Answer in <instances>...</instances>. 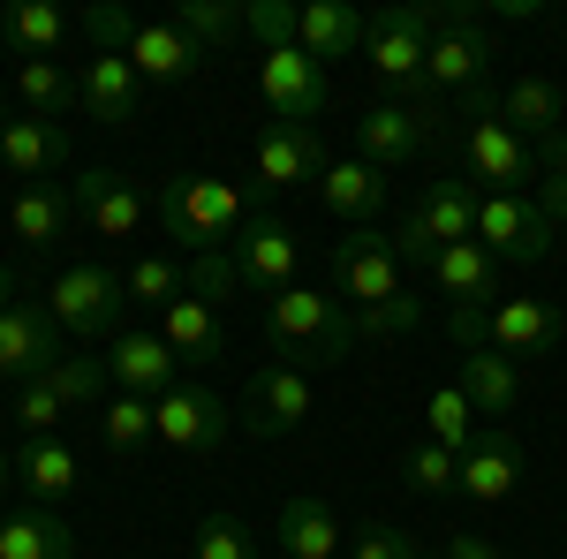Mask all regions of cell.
Returning <instances> with one entry per match:
<instances>
[{
	"instance_id": "39",
	"label": "cell",
	"mask_w": 567,
	"mask_h": 559,
	"mask_svg": "<svg viewBox=\"0 0 567 559\" xmlns=\"http://www.w3.org/2000/svg\"><path fill=\"white\" fill-rule=\"evenodd\" d=\"M175 31L189 45H205V53H213V45H227L235 31H243V8H235V0H182Z\"/></svg>"
},
{
	"instance_id": "7",
	"label": "cell",
	"mask_w": 567,
	"mask_h": 559,
	"mask_svg": "<svg viewBox=\"0 0 567 559\" xmlns=\"http://www.w3.org/2000/svg\"><path fill=\"white\" fill-rule=\"evenodd\" d=\"M152 424H159V446H175V454H219L227 431H243L235 408H227L213 386H197V379H182L175 393H159V401H152Z\"/></svg>"
},
{
	"instance_id": "22",
	"label": "cell",
	"mask_w": 567,
	"mask_h": 559,
	"mask_svg": "<svg viewBox=\"0 0 567 559\" xmlns=\"http://www.w3.org/2000/svg\"><path fill=\"white\" fill-rule=\"evenodd\" d=\"M76 99H84L91 122L122 130V122H136V106H144V76L130 69V53H91L84 76H76Z\"/></svg>"
},
{
	"instance_id": "52",
	"label": "cell",
	"mask_w": 567,
	"mask_h": 559,
	"mask_svg": "<svg viewBox=\"0 0 567 559\" xmlns=\"http://www.w3.org/2000/svg\"><path fill=\"white\" fill-rule=\"evenodd\" d=\"M8 476H16V462H8V454H0V491H8Z\"/></svg>"
},
{
	"instance_id": "33",
	"label": "cell",
	"mask_w": 567,
	"mask_h": 559,
	"mask_svg": "<svg viewBox=\"0 0 567 559\" xmlns=\"http://www.w3.org/2000/svg\"><path fill=\"white\" fill-rule=\"evenodd\" d=\"M0 559H76V529L53 507H23L0 521Z\"/></svg>"
},
{
	"instance_id": "30",
	"label": "cell",
	"mask_w": 567,
	"mask_h": 559,
	"mask_svg": "<svg viewBox=\"0 0 567 559\" xmlns=\"http://www.w3.org/2000/svg\"><path fill=\"white\" fill-rule=\"evenodd\" d=\"M130 69L144 76V84H189V76L205 69V45H189L175 23H136Z\"/></svg>"
},
{
	"instance_id": "31",
	"label": "cell",
	"mask_w": 567,
	"mask_h": 559,
	"mask_svg": "<svg viewBox=\"0 0 567 559\" xmlns=\"http://www.w3.org/2000/svg\"><path fill=\"white\" fill-rule=\"evenodd\" d=\"M318 197H326V213H333V219L371 227V219L386 213V174L371 167V159H333L326 182H318Z\"/></svg>"
},
{
	"instance_id": "40",
	"label": "cell",
	"mask_w": 567,
	"mask_h": 559,
	"mask_svg": "<svg viewBox=\"0 0 567 559\" xmlns=\"http://www.w3.org/2000/svg\"><path fill=\"white\" fill-rule=\"evenodd\" d=\"M258 529L243 515H205L197 521V545H189V559H258Z\"/></svg>"
},
{
	"instance_id": "17",
	"label": "cell",
	"mask_w": 567,
	"mask_h": 559,
	"mask_svg": "<svg viewBox=\"0 0 567 559\" xmlns=\"http://www.w3.org/2000/svg\"><path fill=\"white\" fill-rule=\"evenodd\" d=\"M0 159L8 174H23V189L45 182V174H61L76 159V130L69 122H39V114H16V122H0Z\"/></svg>"
},
{
	"instance_id": "29",
	"label": "cell",
	"mask_w": 567,
	"mask_h": 559,
	"mask_svg": "<svg viewBox=\"0 0 567 559\" xmlns=\"http://www.w3.org/2000/svg\"><path fill=\"white\" fill-rule=\"evenodd\" d=\"M484 341L523 363V355H553V348H560V325H553V310H545L537 296H507L492 318H484Z\"/></svg>"
},
{
	"instance_id": "44",
	"label": "cell",
	"mask_w": 567,
	"mask_h": 559,
	"mask_svg": "<svg viewBox=\"0 0 567 559\" xmlns=\"http://www.w3.org/2000/svg\"><path fill=\"white\" fill-rule=\"evenodd\" d=\"M122 288H130V302H152V310H167V302L182 296V265H175V258H136L130 272H122Z\"/></svg>"
},
{
	"instance_id": "43",
	"label": "cell",
	"mask_w": 567,
	"mask_h": 559,
	"mask_svg": "<svg viewBox=\"0 0 567 559\" xmlns=\"http://www.w3.org/2000/svg\"><path fill=\"white\" fill-rule=\"evenodd\" d=\"M61 416H69V401L45 386V379L16 386V424H23V438H61Z\"/></svg>"
},
{
	"instance_id": "53",
	"label": "cell",
	"mask_w": 567,
	"mask_h": 559,
	"mask_svg": "<svg viewBox=\"0 0 567 559\" xmlns=\"http://www.w3.org/2000/svg\"><path fill=\"white\" fill-rule=\"evenodd\" d=\"M560 144H567V130H560Z\"/></svg>"
},
{
	"instance_id": "27",
	"label": "cell",
	"mask_w": 567,
	"mask_h": 559,
	"mask_svg": "<svg viewBox=\"0 0 567 559\" xmlns=\"http://www.w3.org/2000/svg\"><path fill=\"white\" fill-rule=\"evenodd\" d=\"M16 484H23L31 507H61L69 491H84V462H76V446H61V438H23Z\"/></svg>"
},
{
	"instance_id": "4",
	"label": "cell",
	"mask_w": 567,
	"mask_h": 559,
	"mask_svg": "<svg viewBox=\"0 0 567 559\" xmlns=\"http://www.w3.org/2000/svg\"><path fill=\"white\" fill-rule=\"evenodd\" d=\"M243 197H235V182H219V174H175L167 189H159V227L175 235L189 258H205V250H235V235H243Z\"/></svg>"
},
{
	"instance_id": "8",
	"label": "cell",
	"mask_w": 567,
	"mask_h": 559,
	"mask_svg": "<svg viewBox=\"0 0 567 559\" xmlns=\"http://www.w3.org/2000/svg\"><path fill=\"white\" fill-rule=\"evenodd\" d=\"M439 136V106L432 99H416V106H401V99H379L363 122H355V159H371V167H409L416 152H432Z\"/></svg>"
},
{
	"instance_id": "51",
	"label": "cell",
	"mask_w": 567,
	"mask_h": 559,
	"mask_svg": "<svg viewBox=\"0 0 567 559\" xmlns=\"http://www.w3.org/2000/svg\"><path fill=\"white\" fill-rule=\"evenodd\" d=\"M0 302H16V265L0 258Z\"/></svg>"
},
{
	"instance_id": "1",
	"label": "cell",
	"mask_w": 567,
	"mask_h": 559,
	"mask_svg": "<svg viewBox=\"0 0 567 559\" xmlns=\"http://www.w3.org/2000/svg\"><path fill=\"white\" fill-rule=\"evenodd\" d=\"M265 341L296 371H333L355 355V310L326 288H280L265 296Z\"/></svg>"
},
{
	"instance_id": "3",
	"label": "cell",
	"mask_w": 567,
	"mask_h": 559,
	"mask_svg": "<svg viewBox=\"0 0 567 559\" xmlns=\"http://www.w3.org/2000/svg\"><path fill=\"white\" fill-rule=\"evenodd\" d=\"M439 23H446V0H393V8H379L371 15V31H363V61H371V76L393 91V99H432L424 91V53H432Z\"/></svg>"
},
{
	"instance_id": "32",
	"label": "cell",
	"mask_w": 567,
	"mask_h": 559,
	"mask_svg": "<svg viewBox=\"0 0 567 559\" xmlns=\"http://www.w3.org/2000/svg\"><path fill=\"white\" fill-rule=\"evenodd\" d=\"M159 341L175 348L182 363H219V348H227V325H219V310H213V302L175 296L167 310H159Z\"/></svg>"
},
{
	"instance_id": "14",
	"label": "cell",
	"mask_w": 567,
	"mask_h": 559,
	"mask_svg": "<svg viewBox=\"0 0 567 559\" xmlns=\"http://www.w3.org/2000/svg\"><path fill=\"white\" fill-rule=\"evenodd\" d=\"M477 242L499 265H545L553 258V219L529 197H477Z\"/></svg>"
},
{
	"instance_id": "9",
	"label": "cell",
	"mask_w": 567,
	"mask_h": 559,
	"mask_svg": "<svg viewBox=\"0 0 567 559\" xmlns=\"http://www.w3.org/2000/svg\"><path fill=\"white\" fill-rule=\"evenodd\" d=\"M61 341H69V333L53 325V310H45V302H23V296L0 302V379H8V386L45 379V371L69 355Z\"/></svg>"
},
{
	"instance_id": "13",
	"label": "cell",
	"mask_w": 567,
	"mask_h": 559,
	"mask_svg": "<svg viewBox=\"0 0 567 559\" xmlns=\"http://www.w3.org/2000/svg\"><path fill=\"white\" fill-rule=\"evenodd\" d=\"M529 144L499 114H484V122H470V136H462V182L477 189L484 182V197H523V182H529Z\"/></svg>"
},
{
	"instance_id": "19",
	"label": "cell",
	"mask_w": 567,
	"mask_h": 559,
	"mask_svg": "<svg viewBox=\"0 0 567 559\" xmlns=\"http://www.w3.org/2000/svg\"><path fill=\"white\" fill-rule=\"evenodd\" d=\"M515 484H523V438L507 424H477L470 454H462V491L484 499V507H499Z\"/></svg>"
},
{
	"instance_id": "49",
	"label": "cell",
	"mask_w": 567,
	"mask_h": 559,
	"mask_svg": "<svg viewBox=\"0 0 567 559\" xmlns=\"http://www.w3.org/2000/svg\"><path fill=\"white\" fill-rule=\"evenodd\" d=\"M537 213L553 219V227L567 219V144H560V152H545V182H537Z\"/></svg>"
},
{
	"instance_id": "41",
	"label": "cell",
	"mask_w": 567,
	"mask_h": 559,
	"mask_svg": "<svg viewBox=\"0 0 567 559\" xmlns=\"http://www.w3.org/2000/svg\"><path fill=\"white\" fill-rule=\"evenodd\" d=\"M401 476H409V491H424V499H446V491H462V454H446V446H416L409 462H401Z\"/></svg>"
},
{
	"instance_id": "24",
	"label": "cell",
	"mask_w": 567,
	"mask_h": 559,
	"mask_svg": "<svg viewBox=\"0 0 567 559\" xmlns=\"http://www.w3.org/2000/svg\"><path fill=\"white\" fill-rule=\"evenodd\" d=\"M363 31H371V15L349 8V0H310V8H296V45H303L318 69L363 53Z\"/></svg>"
},
{
	"instance_id": "5",
	"label": "cell",
	"mask_w": 567,
	"mask_h": 559,
	"mask_svg": "<svg viewBox=\"0 0 567 559\" xmlns=\"http://www.w3.org/2000/svg\"><path fill=\"white\" fill-rule=\"evenodd\" d=\"M386 235H393V258H401V265H424V272H432L439 250L477 242V189H470L462 174H454V182H432V189L393 219Z\"/></svg>"
},
{
	"instance_id": "36",
	"label": "cell",
	"mask_w": 567,
	"mask_h": 559,
	"mask_svg": "<svg viewBox=\"0 0 567 559\" xmlns=\"http://www.w3.org/2000/svg\"><path fill=\"white\" fill-rule=\"evenodd\" d=\"M45 386L61 393L69 408H106L114 379H106V363H99V355H61V363L45 371Z\"/></svg>"
},
{
	"instance_id": "47",
	"label": "cell",
	"mask_w": 567,
	"mask_h": 559,
	"mask_svg": "<svg viewBox=\"0 0 567 559\" xmlns=\"http://www.w3.org/2000/svg\"><path fill=\"white\" fill-rule=\"evenodd\" d=\"M84 39L99 45V53H130L136 15H130V8H114V0H99V8H84Z\"/></svg>"
},
{
	"instance_id": "12",
	"label": "cell",
	"mask_w": 567,
	"mask_h": 559,
	"mask_svg": "<svg viewBox=\"0 0 567 559\" xmlns=\"http://www.w3.org/2000/svg\"><path fill=\"white\" fill-rule=\"evenodd\" d=\"M235 288H258V296H280V288H296V265H303V242H296V227L288 219H243V235H235Z\"/></svg>"
},
{
	"instance_id": "23",
	"label": "cell",
	"mask_w": 567,
	"mask_h": 559,
	"mask_svg": "<svg viewBox=\"0 0 567 559\" xmlns=\"http://www.w3.org/2000/svg\"><path fill=\"white\" fill-rule=\"evenodd\" d=\"M499 122L523 136V144H545V152H560V130H567V99H560V84H545V76H515V84L499 91Z\"/></svg>"
},
{
	"instance_id": "28",
	"label": "cell",
	"mask_w": 567,
	"mask_h": 559,
	"mask_svg": "<svg viewBox=\"0 0 567 559\" xmlns=\"http://www.w3.org/2000/svg\"><path fill=\"white\" fill-rule=\"evenodd\" d=\"M76 189H53V182H31L16 205H8V227H16V242L23 250H53V242H69V227H76Z\"/></svg>"
},
{
	"instance_id": "16",
	"label": "cell",
	"mask_w": 567,
	"mask_h": 559,
	"mask_svg": "<svg viewBox=\"0 0 567 559\" xmlns=\"http://www.w3.org/2000/svg\"><path fill=\"white\" fill-rule=\"evenodd\" d=\"M326 144L318 130H296V122H265L258 130V182L265 197H280V189H310V182H326Z\"/></svg>"
},
{
	"instance_id": "6",
	"label": "cell",
	"mask_w": 567,
	"mask_h": 559,
	"mask_svg": "<svg viewBox=\"0 0 567 559\" xmlns=\"http://www.w3.org/2000/svg\"><path fill=\"white\" fill-rule=\"evenodd\" d=\"M122 302H130V288L106 265H69L45 288V310H53V325L69 341H122Z\"/></svg>"
},
{
	"instance_id": "18",
	"label": "cell",
	"mask_w": 567,
	"mask_h": 559,
	"mask_svg": "<svg viewBox=\"0 0 567 559\" xmlns=\"http://www.w3.org/2000/svg\"><path fill=\"white\" fill-rule=\"evenodd\" d=\"M106 379H114V393L159 401V393L182 386V355L159 341V333H122V341L106 348Z\"/></svg>"
},
{
	"instance_id": "2",
	"label": "cell",
	"mask_w": 567,
	"mask_h": 559,
	"mask_svg": "<svg viewBox=\"0 0 567 559\" xmlns=\"http://www.w3.org/2000/svg\"><path fill=\"white\" fill-rule=\"evenodd\" d=\"M492 61H499V45H492V23H484L477 8H462V0H446V23H439L432 53H424V91L432 99H462L470 114H499V91H492Z\"/></svg>"
},
{
	"instance_id": "45",
	"label": "cell",
	"mask_w": 567,
	"mask_h": 559,
	"mask_svg": "<svg viewBox=\"0 0 567 559\" xmlns=\"http://www.w3.org/2000/svg\"><path fill=\"white\" fill-rule=\"evenodd\" d=\"M182 296H197V302H227L235 296V258H227V250H205V258H189L182 265Z\"/></svg>"
},
{
	"instance_id": "15",
	"label": "cell",
	"mask_w": 567,
	"mask_h": 559,
	"mask_svg": "<svg viewBox=\"0 0 567 559\" xmlns=\"http://www.w3.org/2000/svg\"><path fill=\"white\" fill-rule=\"evenodd\" d=\"M258 84H265V106L280 114V122H296V130H310L318 114H326V69L310 61L303 45H280V53H265V69H258Z\"/></svg>"
},
{
	"instance_id": "46",
	"label": "cell",
	"mask_w": 567,
	"mask_h": 559,
	"mask_svg": "<svg viewBox=\"0 0 567 559\" xmlns=\"http://www.w3.org/2000/svg\"><path fill=\"white\" fill-rule=\"evenodd\" d=\"M243 31H250L265 53H280V45H296V8H288V0H243Z\"/></svg>"
},
{
	"instance_id": "25",
	"label": "cell",
	"mask_w": 567,
	"mask_h": 559,
	"mask_svg": "<svg viewBox=\"0 0 567 559\" xmlns=\"http://www.w3.org/2000/svg\"><path fill=\"white\" fill-rule=\"evenodd\" d=\"M272 545H280L288 559H341V552H349L333 507H326V499H310V491L280 499V515H272Z\"/></svg>"
},
{
	"instance_id": "21",
	"label": "cell",
	"mask_w": 567,
	"mask_h": 559,
	"mask_svg": "<svg viewBox=\"0 0 567 559\" xmlns=\"http://www.w3.org/2000/svg\"><path fill=\"white\" fill-rule=\"evenodd\" d=\"M76 213L91 219V235L130 242L136 227H144V189H136L130 174H114V167H84V182H76Z\"/></svg>"
},
{
	"instance_id": "35",
	"label": "cell",
	"mask_w": 567,
	"mask_h": 559,
	"mask_svg": "<svg viewBox=\"0 0 567 559\" xmlns=\"http://www.w3.org/2000/svg\"><path fill=\"white\" fill-rule=\"evenodd\" d=\"M16 99H23V114H39V122H69L84 99H76V76L61 69V61H16Z\"/></svg>"
},
{
	"instance_id": "48",
	"label": "cell",
	"mask_w": 567,
	"mask_h": 559,
	"mask_svg": "<svg viewBox=\"0 0 567 559\" xmlns=\"http://www.w3.org/2000/svg\"><path fill=\"white\" fill-rule=\"evenodd\" d=\"M349 559H416V537H409L401 521H363L355 545H349Z\"/></svg>"
},
{
	"instance_id": "10",
	"label": "cell",
	"mask_w": 567,
	"mask_h": 559,
	"mask_svg": "<svg viewBox=\"0 0 567 559\" xmlns=\"http://www.w3.org/2000/svg\"><path fill=\"white\" fill-rule=\"evenodd\" d=\"M333 280H341L349 310H379V302L401 296V258H393L386 227H349L333 242Z\"/></svg>"
},
{
	"instance_id": "20",
	"label": "cell",
	"mask_w": 567,
	"mask_h": 559,
	"mask_svg": "<svg viewBox=\"0 0 567 559\" xmlns=\"http://www.w3.org/2000/svg\"><path fill=\"white\" fill-rule=\"evenodd\" d=\"M432 288L446 296V310H499V258L484 242H454L432 258Z\"/></svg>"
},
{
	"instance_id": "37",
	"label": "cell",
	"mask_w": 567,
	"mask_h": 559,
	"mask_svg": "<svg viewBox=\"0 0 567 559\" xmlns=\"http://www.w3.org/2000/svg\"><path fill=\"white\" fill-rule=\"evenodd\" d=\"M424 424H432V446L470 454V438H477V408H470V393H462V386H439L432 401H424Z\"/></svg>"
},
{
	"instance_id": "38",
	"label": "cell",
	"mask_w": 567,
	"mask_h": 559,
	"mask_svg": "<svg viewBox=\"0 0 567 559\" xmlns=\"http://www.w3.org/2000/svg\"><path fill=\"white\" fill-rule=\"evenodd\" d=\"M99 431H106V446H114V454H136L144 438H159V424H152V401H136V393H106Z\"/></svg>"
},
{
	"instance_id": "26",
	"label": "cell",
	"mask_w": 567,
	"mask_h": 559,
	"mask_svg": "<svg viewBox=\"0 0 567 559\" xmlns=\"http://www.w3.org/2000/svg\"><path fill=\"white\" fill-rule=\"evenodd\" d=\"M454 386L470 393L477 424H507V416H515V401H523V371H515V355H499V348H470Z\"/></svg>"
},
{
	"instance_id": "54",
	"label": "cell",
	"mask_w": 567,
	"mask_h": 559,
	"mask_svg": "<svg viewBox=\"0 0 567 559\" xmlns=\"http://www.w3.org/2000/svg\"><path fill=\"white\" fill-rule=\"evenodd\" d=\"M341 559H349V552H341Z\"/></svg>"
},
{
	"instance_id": "11",
	"label": "cell",
	"mask_w": 567,
	"mask_h": 559,
	"mask_svg": "<svg viewBox=\"0 0 567 559\" xmlns=\"http://www.w3.org/2000/svg\"><path fill=\"white\" fill-rule=\"evenodd\" d=\"M310 408H318V386H310V371L296 363H265L250 393H243V431L250 438H296L310 424Z\"/></svg>"
},
{
	"instance_id": "34",
	"label": "cell",
	"mask_w": 567,
	"mask_h": 559,
	"mask_svg": "<svg viewBox=\"0 0 567 559\" xmlns=\"http://www.w3.org/2000/svg\"><path fill=\"white\" fill-rule=\"evenodd\" d=\"M0 39L16 45L23 61H53L61 39H69V15H61L53 0H8V8H0Z\"/></svg>"
},
{
	"instance_id": "42",
	"label": "cell",
	"mask_w": 567,
	"mask_h": 559,
	"mask_svg": "<svg viewBox=\"0 0 567 559\" xmlns=\"http://www.w3.org/2000/svg\"><path fill=\"white\" fill-rule=\"evenodd\" d=\"M416 325H424V302L409 296V288L393 302H379V310H355V341H401V333H416Z\"/></svg>"
},
{
	"instance_id": "50",
	"label": "cell",
	"mask_w": 567,
	"mask_h": 559,
	"mask_svg": "<svg viewBox=\"0 0 567 559\" xmlns=\"http://www.w3.org/2000/svg\"><path fill=\"white\" fill-rule=\"evenodd\" d=\"M446 559H507V552H499L492 537H477V529H454V537H446Z\"/></svg>"
}]
</instances>
